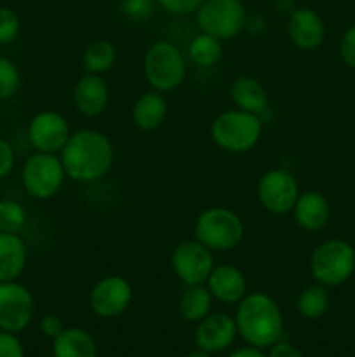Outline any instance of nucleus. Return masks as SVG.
Wrapping results in <instances>:
<instances>
[{
  "mask_svg": "<svg viewBox=\"0 0 355 357\" xmlns=\"http://www.w3.org/2000/svg\"><path fill=\"white\" fill-rule=\"evenodd\" d=\"M287 35L301 51H315L326 38V24L317 10L310 7H296L289 14Z\"/></svg>",
  "mask_w": 355,
  "mask_h": 357,
  "instance_id": "obj_15",
  "label": "nucleus"
},
{
  "mask_svg": "<svg viewBox=\"0 0 355 357\" xmlns=\"http://www.w3.org/2000/svg\"><path fill=\"white\" fill-rule=\"evenodd\" d=\"M110 105V86L103 75L86 73L73 87V107L84 117H97Z\"/></svg>",
  "mask_w": 355,
  "mask_h": 357,
  "instance_id": "obj_16",
  "label": "nucleus"
},
{
  "mask_svg": "<svg viewBox=\"0 0 355 357\" xmlns=\"http://www.w3.org/2000/svg\"><path fill=\"white\" fill-rule=\"evenodd\" d=\"M21 87V72L16 63L0 56V103L10 100Z\"/></svg>",
  "mask_w": 355,
  "mask_h": 357,
  "instance_id": "obj_28",
  "label": "nucleus"
},
{
  "mask_svg": "<svg viewBox=\"0 0 355 357\" xmlns=\"http://www.w3.org/2000/svg\"><path fill=\"white\" fill-rule=\"evenodd\" d=\"M296 223L306 232H319L327 225L331 216V206L327 199L317 190L301 192L292 209Z\"/></svg>",
  "mask_w": 355,
  "mask_h": 357,
  "instance_id": "obj_18",
  "label": "nucleus"
},
{
  "mask_svg": "<svg viewBox=\"0 0 355 357\" xmlns=\"http://www.w3.org/2000/svg\"><path fill=\"white\" fill-rule=\"evenodd\" d=\"M340 58L348 68L355 70V24L345 30L340 40Z\"/></svg>",
  "mask_w": 355,
  "mask_h": 357,
  "instance_id": "obj_32",
  "label": "nucleus"
},
{
  "mask_svg": "<svg viewBox=\"0 0 355 357\" xmlns=\"http://www.w3.org/2000/svg\"><path fill=\"white\" fill-rule=\"evenodd\" d=\"M237 337V324L230 314L214 312L198 321L195 328L197 349L207 354H218L226 351Z\"/></svg>",
  "mask_w": 355,
  "mask_h": 357,
  "instance_id": "obj_14",
  "label": "nucleus"
},
{
  "mask_svg": "<svg viewBox=\"0 0 355 357\" xmlns=\"http://www.w3.org/2000/svg\"><path fill=\"white\" fill-rule=\"evenodd\" d=\"M263 122L249 112L225 110L211 122V138L218 149L228 153H247L260 143Z\"/></svg>",
  "mask_w": 355,
  "mask_h": 357,
  "instance_id": "obj_3",
  "label": "nucleus"
},
{
  "mask_svg": "<svg viewBox=\"0 0 355 357\" xmlns=\"http://www.w3.org/2000/svg\"><path fill=\"white\" fill-rule=\"evenodd\" d=\"M329 291H327L326 286L319 284V282H315L312 286H306L298 295V300H296V309H298L299 316L312 321L320 319L329 310Z\"/></svg>",
  "mask_w": 355,
  "mask_h": 357,
  "instance_id": "obj_26",
  "label": "nucleus"
},
{
  "mask_svg": "<svg viewBox=\"0 0 355 357\" xmlns=\"http://www.w3.org/2000/svg\"><path fill=\"white\" fill-rule=\"evenodd\" d=\"M21 31V20L10 7L0 6V45L13 44Z\"/></svg>",
  "mask_w": 355,
  "mask_h": 357,
  "instance_id": "obj_29",
  "label": "nucleus"
},
{
  "mask_svg": "<svg viewBox=\"0 0 355 357\" xmlns=\"http://www.w3.org/2000/svg\"><path fill=\"white\" fill-rule=\"evenodd\" d=\"M198 30L219 40H232L247 24L242 0H204L195 13Z\"/></svg>",
  "mask_w": 355,
  "mask_h": 357,
  "instance_id": "obj_8",
  "label": "nucleus"
},
{
  "mask_svg": "<svg viewBox=\"0 0 355 357\" xmlns=\"http://www.w3.org/2000/svg\"><path fill=\"white\" fill-rule=\"evenodd\" d=\"M40 330L45 337L54 340V338L65 330V324H63V319L59 316H56V314H47V316H44L40 319Z\"/></svg>",
  "mask_w": 355,
  "mask_h": 357,
  "instance_id": "obj_35",
  "label": "nucleus"
},
{
  "mask_svg": "<svg viewBox=\"0 0 355 357\" xmlns=\"http://www.w3.org/2000/svg\"><path fill=\"white\" fill-rule=\"evenodd\" d=\"M212 298L223 305H237L247 295V278L239 267L230 264L214 265L207 282Z\"/></svg>",
  "mask_w": 355,
  "mask_h": 357,
  "instance_id": "obj_17",
  "label": "nucleus"
},
{
  "mask_svg": "<svg viewBox=\"0 0 355 357\" xmlns=\"http://www.w3.org/2000/svg\"><path fill=\"white\" fill-rule=\"evenodd\" d=\"M204 0H157V6L162 7L167 14L173 16H190L197 13Z\"/></svg>",
  "mask_w": 355,
  "mask_h": 357,
  "instance_id": "obj_31",
  "label": "nucleus"
},
{
  "mask_svg": "<svg viewBox=\"0 0 355 357\" xmlns=\"http://www.w3.org/2000/svg\"><path fill=\"white\" fill-rule=\"evenodd\" d=\"M188 58L198 68H212L223 58V42L200 31L188 44Z\"/></svg>",
  "mask_w": 355,
  "mask_h": 357,
  "instance_id": "obj_24",
  "label": "nucleus"
},
{
  "mask_svg": "<svg viewBox=\"0 0 355 357\" xmlns=\"http://www.w3.org/2000/svg\"><path fill=\"white\" fill-rule=\"evenodd\" d=\"M355 272V250L343 239H329L312 251L310 274L326 288L345 284Z\"/></svg>",
  "mask_w": 355,
  "mask_h": 357,
  "instance_id": "obj_6",
  "label": "nucleus"
},
{
  "mask_svg": "<svg viewBox=\"0 0 355 357\" xmlns=\"http://www.w3.org/2000/svg\"><path fill=\"white\" fill-rule=\"evenodd\" d=\"M246 227L235 211L223 206H211L200 211L194 225L195 239L216 253L232 251L242 243Z\"/></svg>",
  "mask_w": 355,
  "mask_h": 357,
  "instance_id": "obj_4",
  "label": "nucleus"
},
{
  "mask_svg": "<svg viewBox=\"0 0 355 357\" xmlns=\"http://www.w3.org/2000/svg\"><path fill=\"white\" fill-rule=\"evenodd\" d=\"M66 178L79 183H93L110 173L115 160L111 139L97 129H80L72 132L59 152Z\"/></svg>",
  "mask_w": 355,
  "mask_h": 357,
  "instance_id": "obj_1",
  "label": "nucleus"
},
{
  "mask_svg": "<svg viewBox=\"0 0 355 357\" xmlns=\"http://www.w3.org/2000/svg\"><path fill=\"white\" fill-rule=\"evenodd\" d=\"M261 351H263V349L247 345V347H240V349H237V351H233L228 357H267Z\"/></svg>",
  "mask_w": 355,
  "mask_h": 357,
  "instance_id": "obj_37",
  "label": "nucleus"
},
{
  "mask_svg": "<svg viewBox=\"0 0 355 357\" xmlns=\"http://www.w3.org/2000/svg\"><path fill=\"white\" fill-rule=\"evenodd\" d=\"M28 261L26 243L19 234L0 232V282L17 281Z\"/></svg>",
  "mask_w": 355,
  "mask_h": 357,
  "instance_id": "obj_19",
  "label": "nucleus"
},
{
  "mask_svg": "<svg viewBox=\"0 0 355 357\" xmlns=\"http://www.w3.org/2000/svg\"><path fill=\"white\" fill-rule=\"evenodd\" d=\"M184 357H211V354H207V352H204V351H200V349H197V351L188 352V354L184 356Z\"/></svg>",
  "mask_w": 355,
  "mask_h": 357,
  "instance_id": "obj_38",
  "label": "nucleus"
},
{
  "mask_svg": "<svg viewBox=\"0 0 355 357\" xmlns=\"http://www.w3.org/2000/svg\"><path fill=\"white\" fill-rule=\"evenodd\" d=\"M66 180L59 153L35 152L26 159L21 169V183L24 192L37 201L52 199Z\"/></svg>",
  "mask_w": 355,
  "mask_h": 357,
  "instance_id": "obj_7",
  "label": "nucleus"
},
{
  "mask_svg": "<svg viewBox=\"0 0 355 357\" xmlns=\"http://www.w3.org/2000/svg\"><path fill=\"white\" fill-rule=\"evenodd\" d=\"M267 357H303V354L298 347H294V345L289 344V342L278 340L277 344L271 345Z\"/></svg>",
  "mask_w": 355,
  "mask_h": 357,
  "instance_id": "obj_36",
  "label": "nucleus"
},
{
  "mask_svg": "<svg viewBox=\"0 0 355 357\" xmlns=\"http://www.w3.org/2000/svg\"><path fill=\"white\" fill-rule=\"evenodd\" d=\"M117 61V47L110 40H94L84 49L82 66L86 73H103L110 72Z\"/></svg>",
  "mask_w": 355,
  "mask_h": 357,
  "instance_id": "obj_25",
  "label": "nucleus"
},
{
  "mask_svg": "<svg viewBox=\"0 0 355 357\" xmlns=\"http://www.w3.org/2000/svg\"><path fill=\"white\" fill-rule=\"evenodd\" d=\"M143 75L150 89L166 94L178 89L187 79V59L174 42L159 40L150 45L143 58Z\"/></svg>",
  "mask_w": 355,
  "mask_h": 357,
  "instance_id": "obj_5",
  "label": "nucleus"
},
{
  "mask_svg": "<svg viewBox=\"0 0 355 357\" xmlns=\"http://www.w3.org/2000/svg\"><path fill=\"white\" fill-rule=\"evenodd\" d=\"M26 225V211L13 199L0 201V232L19 234Z\"/></svg>",
  "mask_w": 355,
  "mask_h": 357,
  "instance_id": "obj_27",
  "label": "nucleus"
},
{
  "mask_svg": "<svg viewBox=\"0 0 355 357\" xmlns=\"http://www.w3.org/2000/svg\"><path fill=\"white\" fill-rule=\"evenodd\" d=\"M212 300L214 298H212L211 291H209L205 284L187 286V289L181 293L178 309H180L181 317L184 321L198 323V321H202L205 316L211 314Z\"/></svg>",
  "mask_w": 355,
  "mask_h": 357,
  "instance_id": "obj_23",
  "label": "nucleus"
},
{
  "mask_svg": "<svg viewBox=\"0 0 355 357\" xmlns=\"http://www.w3.org/2000/svg\"><path fill=\"white\" fill-rule=\"evenodd\" d=\"M26 135L37 152L59 153L72 136V129L65 115L56 110H44L31 117Z\"/></svg>",
  "mask_w": 355,
  "mask_h": 357,
  "instance_id": "obj_13",
  "label": "nucleus"
},
{
  "mask_svg": "<svg viewBox=\"0 0 355 357\" xmlns=\"http://www.w3.org/2000/svg\"><path fill=\"white\" fill-rule=\"evenodd\" d=\"M52 357H97L96 340L82 328H65L52 340Z\"/></svg>",
  "mask_w": 355,
  "mask_h": 357,
  "instance_id": "obj_22",
  "label": "nucleus"
},
{
  "mask_svg": "<svg viewBox=\"0 0 355 357\" xmlns=\"http://www.w3.org/2000/svg\"><path fill=\"white\" fill-rule=\"evenodd\" d=\"M0 357H24V347L17 333L0 330Z\"/></svg>",
  "mask_w": 355,
  "mask_h": 357,
  "instance_id": "obj_33",
  "label": "nucleus"
},
{
  "mask_svg": "<svg viewBox=\"0 0 355 357\" xmlns=\"http://www.w3.org/2000/svg\"><path fill=\"white\" fill-rule=\"evenodd\" d=\"M134 291L127 279L111 274L93 286L89 293V305L96 316L103 319H113L122 316L131 307Z\"/></svg>",
  "mask_w": 355,
  "mask_h": 357,
  "instance_id": "obj_12",
  "label": "nucleus"
},
{
  "mask_svg": "<svg viewBox=\"0 0 355 357\" xmlns=\"http://www.w3.org/2000/svg\"><path fill=\"white\" fill-rule=\"evenodd\" d=\"M132 122L139 131H155L166 122L167 100L159 91H145L132 107Z\"/></svg>",
  "mask_w": 355,
  "mask_h": 357,
  "instance_id": "obj_21",
  "label": "nucleus"
},
{
  "mask_svg": "<svg viewBox=\"0 0 355 357\" xmlns=\"http://www.w3.org/2000/svg\"><path fill=\"white\" fill-rule=\"evenodd\" d=\"M157 0H120V13L127 20L141 23L155 13Z\"/></svg>",
  "mask_w": 355,
  "mask_h": 357,
  "instance_id": "obj_30",
  "label": "nucleus"
},
{
  "mask_svg": "<svg viewBox=\"0 0 355 357\" xmlns=\"http://www.w3.org/2000/svg\"><path fill=\"white\" fill-rule=\"evenodd\" d=\"M35 317V298L19 281L0 282V330L21 333Z\"/></svg>",
  "mask_w": 355,
  "mask_h": 357,
  "instance_id": "obj_11",
  "label": "nucleus"
},
{
  "mask_svg": "<svg viewBox=\"0 0 355 357\" xmlns=\"http://www.w3.org/2000/svg\"><path fill=\"white\" fill-rule=\"evenodd\" d=\"M299 183L291 171L284 167H274L261 174L256 185L258 202L265 211L275 216H284L292 213L298 201Z\"/></svg>",
  "mask_w": 355,
  "mask_h": 357,
  "instance_id": "obj_9",
  "label": "nucleus"
},
{
  "mask_svg": "<svg viewBox=\"0 0 355 357\" xmlns=\"http://www.w3.org/2000/svg\"><path fill=\"white\" fill-rule=\"evenodd\" d=\"M16 164V152L6 138L0 136V180L9 176Z\"/></svg>",
  "mask_w": 355,
  "mask_h": 357,
  "instance_id": "obj_34",
  "label": "nucleus"
},
{
  "mask_svg": "<svg viewBox=\"0 0 355 357\" xmlns=\"http://www.w3.org/2000/svg\"><path fill=\"white\" fill-rule=\"evenodd\" d=\"M171 268L184 286L205 284L214 268V255L197 239L183 241L171 253Z\"/></svg>",
  "mask_w": 355,
  "mask_h": 357,
  "instance_id": "obj_10",
  "label": "nucleus"
},
{
  "mask_svg": "<svg viewBox=\"0 0 355 357\" xmlns=\"http://www.w3.org/2000/svg\"><path fill=\"white\" fill-rule=\"evenodd\" d=\"M233 319L237 324V333L253 347L270 349L282 340L284 335V316L281 307L267 293H247L237 303Z\"/></svg>",
  "mask_w": 355,
  "mask_h": 357,
  "instance_id": "obj_2",
  "label": "nucleus"
},
{
  "mask_svg": "<svg viewBox=\"0 0 355 357\" xmlns=\"http://www.w3.org/2000/svg\"><path fill=\"white\" fill-rule=\"evenodd\" d=\"M230 100L235 108L261 115L268 108V93L263 84L251 75H240L230 86Z\"/></svg>",
  "mask_w": 355,
  "mask_h": 357,
  "instance_id": "obj_20",
  "label": "nucleus"
}]
</instances>
